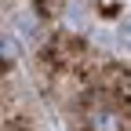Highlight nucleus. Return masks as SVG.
I'll return each mask as SVG.
<instances>
[{
	"instance_id": "obj_4",
	"label": "nucleus",
	"mask_w": 131,
	"mask_h": 131,
	"mask_svg": "<svg viewBox=\"0 0 131 131\" xmlns=\"http://www.w3.org/2000/svg\"><path fill=\"white\" fill-rule=\"evenodd\" d=\"M117 40H120L124 47H131V18H124V22L117 26Z\"/></svg>"
},
{
	"instance_id": "obj_1",
	"label": "nucleus",
	"mask_w": 131,
	"mask_h": 131,
	"mask_svg": "<svg viewBox=\"0 0 131 131\" xmlns=\"http://www.w3.org/2000/svg\"><path fill=\"white\" fill-rule=\"evenodd\" d=\"M15 29H18L26 40H37L40 37V22L33 18V11H18V15H15Z\"/></svg>"
},
{
	"instance_id": "obj_2",
	"label": "nucleus",
	"mask_w": 131,
	"mask_h": 131,
	"mask_svg": "<svg viewBox=\"0 0 131 131\" xmlns=\"http://www.w3.org/2000/svg\"><path fill=\"white\" fill-rule=\"evenodd\" d=\"M91 131H120V117L109 109H95L91 113Z\"/></svg>"
},
{
	"instance_id": "obj_3",
	"label": "nucleus",
	"mask_w": 131,
	"mask_h": 131,
	"mask_svg": "<svg viewBox=\"0 0 131 131\" xmlns=\"http://www.w3.org/2000/svg\"><path fill=\"white\" fill-rule=\"evenodd\" d=\"M22 58V47L11 33H0V62H18Z\"/></svg>"
}]
</instances>
